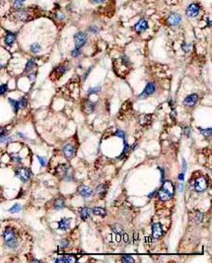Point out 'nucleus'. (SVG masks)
I'll list each match as a JSON object with an SVG mask.
<instances>
[{"label":"nucleus","mask_w":212,"mask_h":263,"mask_svg":"<svg viewBox=\"0 0 212 263\" xmlns=\"http://www.w3.org/2000/svg\"><path fill=\"white\" fill-rule=\"evenodd\" d=\"M38 161H40V163H41V165H42V166H46V160H45V158L38 156Z\"/></svg>","instance_id":"f704fd0d"},{"label":"nucleus","mask_w":212,"mask_h":263,"mask_svg":"<svg viewBox=\"0 0 212 263\" xmlns=\"http://www.w3.org/2000/svg\"><path fill=\"white\" fill-rule=\"evenodd\" d=\"M92 212L94 213L95 215L101 216V217H104V216H106V210L104 209V208H100V207L94 208V209L92 210Z\"/></svg>","instance_id":"6ab92c4d"},{"label":"nucleus","mask_w":212,"mask_h":263,"mask_svg":"<svg viewBox=\"0 0 212 263\" xmlns=\"http://www.w3.org/2000/svg\"><path fill=\"white\" fill-rule=\"evenodd\" d=\"M100 90H101V87H97V88H90L89 91H88V93H89V94L98 93V92H100Z\"/></svg>","instance_id":"72a5a7b5"},{"label":"nucleus","mask_w":212,"mask_h":263,"mask_svg":"<svg viewBox=\"0 0 212 263\" xmlns=\"http://www.w3.org/2000/svg\"><path fill=\"white\" fill-rule=\"evenodd\" d=\"M64 206H65V203H64V200L61 198L56 199L55 202H54V208H55L56 210L62 209V208H64Z\"/></svg>","instance_id":"a211bd4d"},{"label":"nucleus","mask_w":212,"mask_h":263,"mask_svg":"<svg viewBox=\"0 0 212 263\" xmlns=\"http://www.w3.org/2000/svg\"><path fill=\"white\" fill-rule=\"evenodd\" d=\"M195 188L197 192H202L207 188V180L205 178L200 176L195 180Z\"/></svg>","instance_id":"39448f33"},{"label":"nucleus","mask_w":212,"mask_h":263,"mask_svg":"<svg viewBox=\"0 0 212 263\" xmlns=\"http://www.w3.org/2000/svg\"><path fill=\"white\" fill-rule=\"evenodd\" d=\"M183 189V184H180V192H182Z\"/></svg>","instance_id":"8fccbe9b"},{"label":"nucleus","mask_w":212,"mask_h":263,"mask_svg":"<svg viewBox=\"0 0 212 263\" xmlns=\"http://www.w3.org/2000/svg\"><path fill=\"white\" fill-rule=\"evenodd\" d=\"M87 41V35L85 33L78 32L76 35L74 36V43H75V48H81Z\"/></svg>","instance_id":"7ed1b4c3"},{"label":"nucleus","mask_w":212,"mask_h":263,"mask_svg":"<svg viewBox=\"0 0 212 263\" xmlns=\"http://www.w3.org/2000/svg\"><path fill=\"white\" fill-rule=\"evenodd\" d=\"M78 191H79V193H80V195H81V196H83V197H90L91 196V195L93 194V190L91 188H90V187H88V186H85V185H81L78 188Z\"/></svg>","instance_id":"ddd939ff"},{"label":"nucleus","mask_w":212,"mask_h":263,"mask_svg":"<svg viewBox=\"0 0 212 263\" xmlns=\"http://www.w3.org/2000/svg\"><path fill=\"white\" fill-rule=\"evenodd\" d=\"M55 71H56V73H58V76H61V75L64 74V72L66 71V68L64 66H59Z\"/></svg>","instance_id":"cd10ccee"},{"label":"nucleus","mask_w":212,"mask_h":263,"mask_svg":"<svg viewBox=\"0 0 212 263\" xmlns=\"http://www.w3.org/2000/svg\"><path fill=\"white\" fill-rule=\"evenodd\" d=\"M9 101L11 103L13 108H14V111L15 113H17V111H19V108H19V103H18L17 101H15V100H12V99H9Z\"/></svg>","instance_id":"5701e85b"},{"label":"nucleus","mask_w":212,"mask_h":263,"mask_svg":"<svg viewBox=\"0 0 212 263\" xmlns=\"http://www.w3.org/2000/svg\"><path fill=\"white\" fill-rule=\"evenodd\" d=\"M41 50V45H38V43H33L32 45H31V51L34 53H38L40 52Z\"/></svg>","instance_id":"4be33fe9"},{"label":"nucleus","mask_w":212,"mask_h":263,"mask_svg":"<svg viewBox=\"0 0 212 263\" xmlns=\"http://www.w3.org/2000/svg\"><path fill=\"white\" fill-rule=\"evenodd\" d=\"M35 66H36L35 60H34V59H31V60L28 61L27 65H26V71H31Z\"/></svg>","instance_id":"412c9836"},{"label":"nucleus","mask_w":212,"mask_h":263,"mask_svg":"<svg viewBox=\"0 0 212 263\" xmlns=\"http://www.w3.org/2000/svg\"><path fill=\"white\" fill-rule=\"evenodd\" d=\"M83 111L85 113H92L94 111V105L90 103V101H86L83 105Z\"/></svg>","instance_id":"f3484780"},{"label":"nucleus","mask_w":212,"mask_h":263,"mask_svg":"<svg viewBox=\"0 0 212 263\" xmlns=\"http://www.w3.org/2000/svg\"><path fill=\"white\" fill-rule=\"evenodd\" d=\"M18 103H19V108H25L28 105V101L25 98H22Z\"/></svg>","instance_id":"393cba45"},{"label":"nucleus","mask_w":212,"mask_h":263,"mask_svg":"<svg viewBox=\"0 0 212 263\" xmlns=\"http://www.w3.org/2000/svg\"><path fill=\"white\" fill-rule=\"evenodd\" d=\"M183 176H185V174H183V173H181V174H180V178H180V180H183V178H183Z\"/></svg>","instance_id":"de8ad7c7"},{"label":"nucleus","mask_w":212,"mask_h":263,"mask_svg":"<svg viewBox=\"0 0 212 263\" xmlns=\"http://www.w3.org/2000/svg\"><path fill=\"white\" fill-rule=\"evenodd\" d=\"M63 153L66 158H68V159L73 158L75 155V147L72 144H67L65 147L63 148Z\"/></svg>","instance_id":"9b49d317"},{"label":"nucleus","mask_w":212,"mask_h":263,"mask_svg":"<svg viewBox=\"0 0 212 263\" xmlns=\"http://www.w3.org/2000/svg\"><path fill=\"white\" fill-rule=\"evenodd\" d=\"M70 222H71V219H66V218L61 219L58 222V228L62 231L68 230L69 227H70Z\"/></svg>","instance_id":"4468645a"},{"label":"nucleus","mask_w":212,"mask_h":263,"mask_svg":"<svg viewBox=\"0 0 212 263\" xmlns=\"http://www.w3.org/2000/svg\"><path fill=\"white\" fill-rule=\"evenodd\" d=\"M12 160L14 161V162H16V163H21L22 162V159L20 157H13Z\"/></svg>","instance_id":"58836bf2"},{"label":"nucleus","mask_w":212,"mask_h":263,"mask_svg":"<svg viewBox=\"0 0 212 263\" xmlns=\"http://www.w3.org/2000/svg\"><path fill=\"white\" fill-rule=\"evenodd\" d=\"M3 239L9 247L14 248V247L17 246L16 235H15V232L12 228H6V230L3 233Z\"/></svg>","instance_id":"f257e3e1"},{"label":"nucleus","mask_w":212,"mask_h":263,"mask_svg":"<svg viewBox=\"0 0 212 263\" xmlns=\"http://www.w3.org/2000/svg\"><path fill=\"white\" fill-rule=\"evenodd\" d=\"M182 17L177 13H172L170 16L168 17V23L170 26H179L182 23Z\"/></svg>","instance_id":"6e6552de"},{"label":"nucleus","mask_w":212,"mask_h":263,"mask_svg":"<svg viewBox=\"0 0 212 263\" xmlns=\"http://www.w3.org/2000/svg\"><path fill=\"white\" fill-rule=\"evenodd\" d=\"M112 231H113V233L115 234H122V232H123V230H122V227H121V226H120V225H118V224H115V225H113V227H112Z\"/></svg>","instance_id":"aec40b11"},{"label":"nucleus","mask_w":212,"mask_h":263,"mask_svg":"<svg viewBox=\"0 0 212 263\" xmlns=\"http://www.w3.org/2000/svg\"><path fill=\"white\" fill-rule=\"evenodd\" d=\"M200 131L205 137H210L211 136V128H208V129H201L200 128Z\"/></svg>","instance_id":"a878e982"},{"label":"nucleus","mask_w":212,"mask_h":263,"mask_svg":"<svg viewBox=\"0 0 212 263\" xmlns=\"http://www.w3.org/2000/svg\"><path fill=\"white\" fill-rule=\"evenodd\" d=\"M93 1H94L95 3H103V2H105L106 0H93Z\"/></svg>","instance_id":"c03bdc74"},{"label":"nucleus","mask_w":212,"mask_h":263,"mask_svg":"<svg viewBox=\"0 0 212 263\" xmlns=\"http://www.w3.org/2000/svg\"><path fill=\"white\" fill-rule=\"evenodd\" d=\"M115 135H117V136H120V138H122V139H125V133H123L121 130H118V131L115 132Z\"/></svg>","instance_id":"4c0bfd02"},{"label":"nucleus","mask_w":212,"mask_h":263,"mask_svg":"<svg viewBox=\"0 0 212 263\" xmlns=\"http://www.w3.org/2000/svg\"><path fill=\"white\" fill-rule=\"evenodd\" d=\"M199 11H200L199 5H197L195 3H192V4L188 5V7L187 8V11H185V13H187V15L188 17L195 18V17L197 16L198 14H199Z\"/></svg>","instance_id":"423d86ee"},{"label":"nucleus","mask_w":212,"mask_h":263,"mask_svg":"<svg viewBox=\"0 0 212 263\" xmlns=\"http://www.w3.org/2000/svg\"><path fill=\"white\" fill-rule=\"evenodd\" d=\"M22 210V206L20 204H15L14 206H13L11 209L9 210L10 213H17V212H20V211Z\"/></svg>","instance_id":"b1692460"},{"label":"nucleus","mask_w":212,"mask_h":263,"mask_svg":"<svg viewBox=\"0 0 212 263\" xmlns=\"http://www.w3.org/2000/svg\"><path fill=\"white\" fill-rule=\"evenodd\" d=\"M171 115H172V119L176 118V111H172V114H171Z\"/></svg>","instance_id":"a18cd8bd"},{"label":"nucleus","mask_w":212,"mask_h":263,"mask_svg":"<svg viewBox=\"0 0 212 263\" xmlns=\"http://www.w3.org/2000/svg\"><path fill=\"white\" fill-rule=\"evenodd\" d=\"M35 76H36V75H35V74H33V75H30L29 78H30L31 80H34V79H35Z\"/></svg>","instance_id":"09e8293b"},{"label":"nucleus","mask_w":212,"mask_h":263,"mask_svg":"<svg viewBox=\"0 0 212 263\" xmlns=\"http://www.w3.org/2000/svg\"><path fill=\"white\" fill-rule=\"evenodd\" d=\"M10 140V138L8 137V136H6V135L5 134H1L0 135V142H7V141H9Z\"/></svg>","instance_id":"473e14b6"},{"label":"nucleus","mask_w":212,"mask_h":263,"mask_svg":"<svg viewBox=\"0 0 212 263\" xmlns=\"http://www.w3.org/2000/svg\"><path fill=\"white\" fill-rule=\"evenodd\" d=\"M183 173L187 171V163H185V160H183Z\"/></svg>","instance_id":"79ce46f5"},{"label":"nucleus","mask_w":212,"mask_h":263,"mask_svg":"<svg viewBox=\"0 0 212 263\" xmlns=\"http://www.w3.org/2000/svg\"><path fill=\"white\" fill-rule=\"evenodd\" d=\"M155 90H156V88H155V85L153 84V83H148L147 86L145 87V89L143 90V92L140 94L139 98L140 99H146L147 97L151 96L152 94L155 92Z\"/></svg>","instance_id":"0eeeda50"},{"label":"nucleus","mask_w":212,"mask_h":263,"mask_svg":"<svg viewBox=\"0 0 212 263\" xmlns=\"http://www.w3.org/2000/svg\"><path fill=\"white\" fill-rule=\"evenodd\" d=\"M173 195H174V190H170L167 187L166 183L163 185V187L158 192V196L160 200H162V201H168V200L172 198Z\"/></svg>","instance_id":"f03ea898"},{"label":"nucleus","mask_w":212,"mask_h":263,"mask_svg":"<svg viewBox=\"0 0 212 263\" xmlns=\"http://www.w3.org/2000/svg\"><path fill=\"white\" fill-rule=\"evenodd\" d=\"M122 262H134V259L130 256H123L122 259H121Z\"/></svg>","instance_id":"2f4dec72"},{"label":"nucleus","mask_w":212,"mask_h":263,"mask_svg":"<svg viewBox=\"0 0 212 263\" xmlns=\"http://www.w3.org/2000/svg\"><path fill=\"white\" fill-rule=\"evenodd\" d=\"M91 213H92V210L88 207L82 208L81 211H80V215H81V218L83 219V220H86V219L89 218L90 216H91Z\"/></svg>","instance_id":"dca6fc26"},{"label":"nucleus","mask_w":212,"mask_h":263,"mask_svg":"<svg viewBox=\"0 0 212 263\" xmlns=\"http://www.w3.org/2000/svg\"><path fill=\"white\" fill-rule=\"evenodd\" d=\"M15 40H16V35L13 33H7L6 36H5V43L7 45L11 46L13 43H15Z\"/></svg>","instance_id":"2eb2a0df"},{"label":"nucleus","mask_w":212,"mask_h":263,"mask_svg":"<svg viewBox=\"0 0 212 263\" xmlns=\"http://www.w3.org/2000/svg\"><path fill=\"white\" fill-rule=\"evenodd\" d=\"M123 239H125V241H126L127 243L128 241V235H126V234H123Z\"/></svg>","instance_id":"37998d69"},{"label":"nucleus","mask_w":212,"mask_h":263,"mask_svg":"<svg viewBox=\"0 0 212 263\" xmlns=\"http://www.w3.org/2000/svg\"><path fill=\"white\" fill-rule=\"evenodd\" d=\"M90 31H91L92 33H98V28H96L95 26H93V27L90 28Z\"/></svg>","instance_id":"a19ab883"},{"label":"nucleus","mask_w":212,"mask_h":263,"mask_svg":"<svg viewBox=\"0 0 212 263\" xmlns=\"http://www.w3.org/2000/svg\"><path fill=\"white\" fill-rule=\"evenodd\" d=\"M1 134H4V129L2 127H0V135Z\"/></svg>","instance_id":"3c124183"},{"label":"nucleus","mask_w":212,"mask_h":263,"mask_svg":"<svg viewBox=\"0 0 212 263\" xmlns=\"http://www.w3.org/2000/svg\"><path fill=\"white\" fill-rule=\"evenodd\" d=\"M188 131H190V128L187 127V128H185V134H187V136H188Z\"/></svg>","instance_id":"603ef678"},{"label":"nucleus","mask_w":212,"mask_h":263,"mask_svg":"<svg viewBox=\"0 0 212 263\" xmlns=\"http://www.w3.org/2000/svg\"><path fill=\"white\" fill-rule=\"evenodd\" d=\"M122 61H123V64H125V65L129 64V59L126 56H123L122 57Z\"/></svg>","instance_id":"ea45409f"},{"label":"nucleus","mask_w":212,"mask_h":263,"mask_svg":"<svg viewBox=\"0 0 212 263\" xmlns=\"http://www.w3.org/2000/svg\"><path fill=\"white\" fill-rule=\"evenodd\" d=\"M182 48H183V50L185 51V52H188V51L191 49V45H190V43H183Z\"/></svg>","instance_id":"bb28decb"},{"label":"nucleus","mask_w":212,"mask_h":263,"mask_svg":"<svg viewBox=\"0 0 212 263\" xmlns=\"http://www.w3.org/2000/svg\"><path fill=\"white\" fill-rule=\"evenodd\" d=\"M16 176L23 182H26L29 180L31 178V171L27 168H18L16 170Z\"/></svg>","instance_id":"20e7f679"},{"label":"nucleus","mask_w":212,"mask_h":263,"mask_svg":"<svg viewBox=\"0 0 212 263\" xmlns=\"http://www.w3.org/2000/svg\"><path fill=\"white\" fill-rule=\"evenodd\" d=\"M134 29H135V31L137 33H143L148 29V23H147V21L145 19H141L137 22V24L135 25Z\"/></svg>","instance_id":"1a4fd4ad"},{"label":"nucleus","mask_w":212,"mask_h":263,"mask_svg":"<svg viewBox=\"0 0 212 263\" xmlns=\"http://www.w3.org/2000/svg\"><path fill=\"white\" fill-rule=\"evenodd\" d=\"M7 91V85H1L0 86V96L3 95V94Z\"/></svg>","instance_id":"e433bc0d"},{"label":"nucleus","mask_w":212,"mask_h":263,"mask_svg":"<svg viewBox=\"0 0 212 263\" xmlns=\"http://www.w3.org/2000/svg\"><path fill=\"white\" fill-rule=\"evenodd\" d=\"M98 192H99L100 194H103V193H105L106 191H107V186H105L104 187V184H101V185L98 187Z\"/></svg>","instance_id":"c756f323"},{"label":"nucleus","mask_w":212,"mask_h":263,"mask_svg":"<svg viewBox=\"0 0 212 263\" xmlns=\"http://www.w3.org/2000/svg\"><path fill=\"white\" fill-rule=\"evenodd\" d=\"M25 1H26V0H16V1L14 2V6L17 7V8H20V7L22 6V4L24 3Z\"/></svg>","instance_id":"7c9ffc66"},{"label":"nucleus","mask_w":212,"mask_h":263,"mask_svg":"<svg viewBox=\"0 0 212 263\" xmlns=\"http://www.w3.org/2000/svg\"><path fill=\"white\" fill-rule=\"evenodd\" d=\"M197 99H198V97L196 94H192V95L188 96V97L185 99V105L188 106H193L196 104V101H197Z\"/></svg>","instance_id":"f8f14e48"},{"label":"nucleus","mask_w":212,"mask_h":263,"mask_svg":"<svg viewBox=\"0 0 212 263\" xmlns=\"http://www.w3.org/2000/svg\"><path fill=\"white\" fill-rule=\"evenodd\" d=\"M128 148H129V145L127 144V143H125V149H123V151H122V154H121V156H120V157H118V159H121V158L123 157V156L126 154V151L128 150Z\"/></svg>","instance_id":"c9c22d12"},{"label":"nucleus","mask_w":212,"mask_h":263,"mask_svg":"<svg viewBox=\"0 0 212 263\" xmlns=\"http://www.w3.org/2000/svg\"><path fill=\"white\" fill-rule=\"evenodd\" d=\"M163 235V229L162 226L160 224H154L152 226V236H153L154 239H159L161 238Z\"/></svg>","instance_id":"9d476101"},{"label":"nucleus","mask_w":212,"mask_h":263,"mask_svg":"<svg viewBox=\"0 0 212 263\" xmlns=\"http://www.w3.org/2000/svg\"><path fill=\"white\" fill-rule=\"evenodd\" d=\"M80 53H81V48H75V49H73L71 52L72 56L74 57H77L78 55H80Z\"/></svg>","instance_id":"c85d7f7f"},{"label":"nucleus","mask_w":212,"mask_h":263,"mask_svg":"<svg viewBox=\"0 0 212 263\" xmlns=\"http://www.w3.org/2000/svg\"><path fill=\"white\" fill-rule=\"evenodd\" d=\"M67 244H68V243H67V241H65V243H64V241H62L61 246H62V247H66V246H67Z\"/></svg>","instance_id":"49530a36"}]
</instances>
